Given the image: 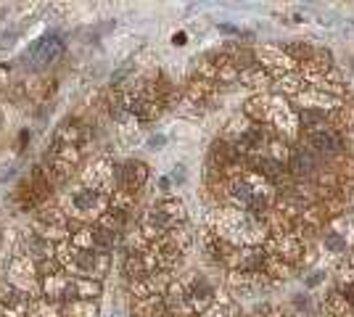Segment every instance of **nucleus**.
Returning <instances> with one entry per match:
<instances>
[{"label":"nucleus","mask_w":354,"mask_h":317,"mask_svg":"<svg viewBox=\"0 0 354 317\" xmlns=\"http://www.w3.org/2000/svg\"><path fill=\"white\" fill-rule=\"evenodd\" d=\"M243 114L251 122L270 127L272 133H278L283 140H288L291 146L299 143L301 135V124H299V111L288 104L281 95H272V93H259V95H251L249 101L243 104Z\"/></svg>","instance_id":"obj_1"},{"label":"nucleus","mask_w":354,"mask_h":317,"mask_svg":"<svg viewBox=\"0 0 354 317\" xmlns=\"http://www.w3.org/2000/svg\"><path fill=\"white\" fill-rule=\"evenodd\" d=\"M207 225L220 236L222 241L233 246H262L267 241V225L262 214L241 211L236 206H217L207 217Z\"/></svg>","instance_id":"obj_2"},{"label":"nucleus","mask_w":354,"mask_h":317,"mask_svg":"<svg viewBox=\"0 0 354 317\" xmlns=\"http://www.w3.org/2000/svg\"><path fill=\"white\" fill-rule=\"evenodd\" d=\"M59 201V206L64 209V214L74 220V222H88V225H95L106 211L111 209V198L95 193L93 188H85L82 182L77 180L72 188H66V193Z\"/></svg>","instance_id":"obj_3"},{"label":"nucleus","mask_w":354,"mask_h":317,"mask_svg":"<svg viewBox=\"0 0 354 317\" xmlns=\"http://www.w3.org/2000/svg\"><path fill=\"white\" fill-rule=\"evenodd\" d=\"M138 222L151 225L153 230H159V233H169V230H175V227L188 222V209H185L183 198L159 196L156 201H151V204H148L146 211L140 214V220H138Z\"/></svg>","instance_id":"obj_4"},{"label":"nucleus","mask_w":354,"mask_h":317,"mask_svg":"<svg viewBox=\"0 0 354 317\" xmlns=\"http://www.w3.org/2000/svg\"><path fill=\"white\" fill-rule=\"evenodd\" d=\"M80 182L85 188H93L95 193L111 198V193L117 191V164L109 156H95L85 164L82 175H80Z\"/></svg>","instance_id":"obj_5"},{"label":"nucleus","mask_w":354,"mask_h":317,"mask_svg":"<svg viewBox=\"0 0 354 317\" xmlns=\"http://www.w3.org/2000/svg\"><path fill=\"white\" fill-rule=\"evenodd\" d=\"M275 286L262 270H230L227 272V291L233 299H259Z\"/></svg>","instance_id":"obj_6"},{"label":"nucleus","mask_w":354,"mask_h":317,"mask_svg":"<svg viewBox=\"0 0 354 317\" xmlns=\"http://www.w3.org/2000/svg\"><path fill=\"white\" fill-rule=\"evenodd\" d=\"M254 59H257V64H259L265 72H270V75L275 77V79L299 72V64L286 53V48L275 46V43H265V46L254 48Z\"/></svg>","instance_id":"obj_7"},{"label":"nucleus","mask_w":354,"mask_h":317,"mask_svg":"<svg viewBox=\"0 0 354 317\" xmlns=\"http://www.w3.org/2000/svg\"><path fill=\"white\" fill-rule=\"evenodd\" d=\"M183 286H185V296H188V304L196 312V317L204 315L209 307L214 304V294H217V286H212L201 272H185L180 275Z\"/></svg>","instance_id":"obj_8"},{"label":"nucleus","mask_w":354,"mask_h":317,"mask_svg":"<svg viewBox=\"0 0 354 317\" xmlns=\"http://www.w3.org/2000/svg\"><path fill=\"white\" fill-rule=\"evenodd\" d=\"M61 53H64V37L59 32H48L27 48V64L32 69H45L59 59Z\"/></svg>","instance_id":"obj_9"},{"label":"nucleus","mask_w":354,"mask_h":317,"mask_svg":"<svg viewBox=\"0 0 354 317\" xmlns=\"http://www.w3.org/2000/svg\"><path fill=\"white\" fill-rule=\"evenodd\" d=\"M307 246H310V243H304L299 236H294V233H291V236H267V241L262 243V249H265L270 257L291 262V265H296V270H299V262L304 259Z\"/></svg>","instance_id":"obj_10"},{"label":"nucleus","mask_w":354,"mask_h":317,"mask_svg":"<svg viewBox=\"0 0 354 317\" xmlns=\"http://www.w3.org/2000/svg\"><path fill=\"white\" fill-rule=\"evenodd\" d=\"M288 104L294 106L296 111H317V114H330V111L341 108L346 101L333 98V95H325V93L315 90V88H307V90H301L299 95H294Z\"/></svg>","instance_id":"obj_11"},{"label":"nucleus","mask_w":354,"mask_h":317,"mask_svg":"<svg viewBox=\"0 0 354 317\" xmlns=\"http://www.w3.org/2000/svg\"><path fill=\"white\" fill-rule=\"evenodd\" d=\"M148 175H151V172H148V166L143 164L140 159H130V162H124V164H117V188L138 196V193L146 188Z\"/></svg>","instance_id":"obj_12"},{"label":"nucleus","mask_w":354,"mask_h":317,"mask_svg":"<svg viewBox=\"0 0 354 317\" xmlns=\"http://www.w3.org/2000/svg\"><path fill=\"white\" fill-rule=\"evenodd\" d=\"M177 278V272H151L140 280L130 283V296L133 299H146V296H164L167 288L172 286V280Z\"/></svg>","instance_id":"obj_13"},{"label":"nucleus","mask_w":354,"mask_h":317,"mask_svg":"<svg viewBox=\"0 0 354 317\" xmlns=\"http://www.w3.org/2000/svg\"><path fill=\"white\" fill-rule=\"evenodd\" d=\"M238 82L241 85H246L254 95H259V93H270L272 90V82H275V77L265 72L259 64H254L249 69H241V75H238Z\"/></svg>","instance_id":"obj_14"},{"label":"nucleus","mask_w":354,"mask_h":317,"mask_svg":"<svg viewBox=\"0 0 354 317\" xmlns=\"http://www.w3.org/2000/svg\"><path fill=\"white\" fill-rule=\"evenodd\" d=\"M104 294V283L101 280H93V278H69V288H66V299L64 302H72V299H101Z\"/></svg>","instance_id":"obj_15"},{"label":"nucleus","mask_w":354,"mask_h":317,"mask_svg":"<svg viewBox=\"0 0 354 317\" xmlns=\"http://www.w3.org/2000/svg\"><path fill=\"white\" fill-rule=\"evenodd\" d=\"M217 82H209V79H201V77L193 75L188 79V85H185V101L191 106H201V104H209V101H214V95H217Z\"/></svg>","instance_id":"obj_16"},{"label":"nucleus","mask_w":354,"mask_h":317,"mask_svg":"<svg viewBox=\"0 0 354 317\" xmlns=\"http://www.w3.org/2000/svg\"><path fill=\"white\" fill-rule=\"evenodd\" d=\"M312 88L325 93V95H333V98H341V101H344V95L349 90V82H346V77L341 75L339 69H328Z\"/></svg>","instance_id":"obj_17"},{"label":"nucleus","mask_w":354,"mask_h":317,"mask_svg":"<svg viewBox=\"0 0 354 317\" xmlns=\"http://www.w3.org/2000/svg\"><path fill=\"white\" fill-rule=\"evenodd\" d=\"M164 238L169 241V246L175 249L180 257H185V254L193 249V243H196V230L185 222V225L175 227V230H169V233H164Z\"/></svg>","instance_id":"obj_18"},{"label":"nucleus","mask_w":354,"mask_h":317,"mask_svg":"<svg viewBox=\"0 0 354 317\" xmlns=\"http://www.w3.org/2000/svg\"><path fill=\"white\" fill-rule=\"evenodd\" d=\"M135 317H169L164 296H146V299H133Z\"/></svg>","instance_id":"obj_19"},{"label":"nucleus","mask_w":354,"mask_h":317,"mask_svg":"<svg viewBox=\"0 0 354 317\" xmlns=\"http://www.w3.org/2000/svg\"><path fill=\"white\" fill-rule=\"evenodd\" d=\"M301 90H307V82L301 79L299 72L294 75H286V77H278L275 82H272V95H281L286 101H291L294 95H299Z\"/></svg>","instance_id":"obj_20"},{"label":"nucleus","mask_w":354,"mask_h":317,"mask_svg":"<svg viewBox=\"0 0 354 317\" xmlns=\"http://www.w3.org/2000/svg\"><path fill=\"white\" fill-rule=\"evenodd\" d=\"M262 272H265L272 283H283V280L294 278L299 270H296V265H291V262H283V259L270 257V254H267L265 265H262Z\"/></svg>","instance_id":"obj_21"},{"label":"nucleus","mask_w":354,"mask_h":317,"mask_svg":"<svg viewBox=\"0 0 354 317\" xmlns=\"http://www.w3.org/2000/svg\"><path fill=\"white\" fill-rule=\"evenodd\" d=\"M61 312L64 317H98L101 304L95 299H72V302L61 304Z\"/></svg>","instance_id":"obj_22"},{"label":"nucleus","mask_w":354,"mask_h":317,"mask_svg":"<svg viewBox=\"0 0 354 317\" xmlns=\"http://www.w3.org/2000/svg\"><path fill=\"white\" fill-rule=\"evenodd\" d=\"M325 315L328 317H354V304L346 302V296L339 288L325 296Z\"/></svg>","instance_id":"obj_23"},{"label":"nucleus","mask_w":354,"mask_h":317,"mask_svg":"<svg viewBox=\"0 0 354 317\" xmlns=\"http://www.w3.org/2000/svg\"><path fill=\"white\" fill-rule=\"evenodd\" d=\"M251 317H296V312L288 307V304H272V302H262Z\"/></svg>","instance_id":"obj_24"},{"label":"nucleus","mask_w":354,"mask_h":317,"mask_svg":"<svg viewBox=\"0 0 354 317\" xmlns=\"http://www.w3.org/2000/svg\"><path fill=\"white\" fill-rule=\"evenodd\" d=\"M19 37H21V32L11 27V30H0V53H8V50H14V46L19 43Z\"/></svg>","instance_id":"obj_25"},{"label":"nucleus","mask_w":354,"mask_h":317,"mask_svg":"<svg viewBox=\"0 0 354 317\" xmlns=\"http://www.w3.org/2000/svg\"><path fill=\"white\" fill-rule=\"evenodd\" d=\"M336 278H339V288L341 286H352L354 283V267L349 262H341L339 270H336Z\"/></svg>","instance_id":"obj_26"},{"label":"nucleus","mask_w":354,"mask_h":317,"mask_svg":"<svg viewBox=\"0 0 354 317\" xmlns=\"http://www.w3.org/2000/svg\"><path fill=\"white\" fill-rule=\"evenodd\" d=\"M185 177H188V166L185 164H177L175 169H172V175H169V180L177 182V185H180V182H185Z\"/></svg>","instance_id":"obj_27"},{"label":"nucleus","mask_w":354,"mask_h":317,"mask_svg":"<svg viewBox=\"0 0 354 317\" xmlns=\"http://www.w3.org/2000/svg\"><path fill=\"white\" fill-rule=\"evenodd\" d=\"M164 143H167L164 135H151V140H148V146H151V148H162Z\"/></svg>","instance_id":"obj_28"},{"label":"nucleus","mask_w":354,"mask_h":317,"mask_svg":"<svg viewBox=\"0 0 354 317\" xmlns=\"http://www.w3.org/2000/svg\"><path fill=\"white\" fill-rule=\"evenodd\" d=\"M339 291L344 294V296H346V302H352V304H354V283H352V286H341Z\"/></svg>","instance_id":"obj_29"},{"label":"nucleus","mask_w":354,"mask_h":317,"mask_svg":"<svg viewBox=\"0 0 354 317\" xmlns=\"http://www.w3.org/2000/svg\"><path fill=\"white\" fill-rule=\"evenodd\" d=\"M346 262H349V265H352V267H354V251H352V254H349V257H346Z\"/></svg>","instance_id":"obj_30"},{"label":"nucleus","mask_w":354,"mask_h":317,"mask_svg":"<svg viewBox=\"0 0 354 317\" xmlns=\"http://www.w3.org/2000/svg\"><path fill=\"white\" fill-rule=\"evenodd\" d=\"M111 317H117V315H111Z\"/></svg>","instance_id":"obj_31"},{"label":"nucleus","mask_w":354,"mask_h":317,"mask_svg":"<svg viewBox=\"0 0 354 317\" xmlns=\"http://www.w3.org/2000/svg\"><path fill=\"white\" fill-rule=\"evenodd\" d=\"M130 317H135V315H130Z\"/></svg>","instance_id":"obj_32"}]
</instances>
